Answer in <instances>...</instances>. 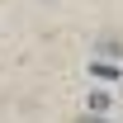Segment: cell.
<instances>
[{
  "mask_svg": "<svg viewBox=\"0 0 123 123\" xmlns=\"http://www.w3.org/2000/svg\"><path fill=\"white\" fill-rule=\"evenodd\" d=\"M104 109H109V90H95V95H90V114L104 118Z\"/></svg>",
  "mask_w": 123,
  "mask_h": 123,
  "instance_id": "obj_1",
  "label": "cell"
},
{
  "mask_svg": "<svg viewBox=\"0 0 123 123\" xmlns=\"http://www.w3.org/2000/svg\"><path fill=\"white\" fill-rule=\"evenodd\" d=\"M76 123H104V118H99V114H80Z\"/></svg>",
  "mask_w": 123,
  "mask_h": 123,
  "instance_id": "obj_2",
  "label": "cell"
}]
</instances>
